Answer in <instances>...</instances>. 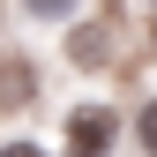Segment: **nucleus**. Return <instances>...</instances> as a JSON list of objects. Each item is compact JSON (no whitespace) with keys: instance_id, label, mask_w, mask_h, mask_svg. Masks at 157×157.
Masks as SVG:
<instances>
[{"instance_id":"3","label":"nucleus","mask_w":157,"mask_h":157,"mask_svg":"<svg viewBox=\"0 0 157 157\" xmlns=\"http://www.w3.org/2000/svg\"><path fill=\"white\" fill-rule=\"evenodd\" d=\"M37 97V67L15 52V60H0V105H30Z\"/></svg>"},{"instance_id":"4","label":"nucleus","mask_w":157,"mask_h":157,"mask_svg":"<svg viewBox=\"0 0 157 157\" xmlns=\"http://www.w3.org/2000/svg\"><path fill=\"white\" fill-rule=\"evenodd\" d=\"M15 8H23L30 23H75V15H82L90 0H15Z\"/></svg>"},{"instance_id":"6","label":"nucleus","mask_w":157,"mask_h":157,"mask_svg":"<svg viewBox=\"0 0 157 157\" xmlns=\"http://www.w3.org/2000/svg\"><path fill=\"white\" fill-rule=\"evenodd\" d=\"M0 157H45L37 142H23V135H15V142H0Z\"/></svg>"},{"instance_id":"1","label":"nucleus","mask_w":157,"mask_h":157,"mask_svg":"<svg viewBox=\"0 0 157 157\" xmlns=\"http://www.w3.org/2000/svg\"><path fill=\"white\" fill-rule=\"evenodd\" d=\"M60 142H67V157H112L120 150V112L112 105H75L60 120Z\"/></svg>"},{"instance_id":"2","label":"nucleus","mask_w":157,"mask_h":157,"mask_svg":"<svg viewBox=\"0 0 157 157\" xmlns=\"http://www.w3.org/2000/svg\"><path fill=\"white\" fill-rule=\"evenodd\" d=\"M67 60L75 67H112V23L105 15H75L67 23Z\"/></svg>"},{"instance_id":"7","label":"nucleus","mask_w":157,"mask_h":157,"mask_svg":"<svg viewBox=\"0 0 157 157\" xmlns=\"http://www.w3.org/2000/svg\"><path fill=\"white\" fill-rule=\"evenodd\" d=\"M150 8H157V0H150Z\"/></svg>"},{"instance_id":"5","label":"nucleus","mask_w":157,"mask_h":157,"mask_svg":"<svg viewBox=\"0 0 157 157\" xmlns=\"http://www.w3.org/2000/svg\"><path fill=\"white\" fill-rule=\"evenodd\" d=\"M135 142L157 157V97H142V105H135Z\"/></svg>"}]
</instances>
